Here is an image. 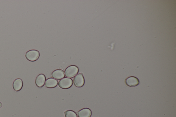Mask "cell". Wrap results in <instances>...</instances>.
<instances>
[{
  "mask_svg": "<svg viewBox=\"0 0 176 117\" xmlns=\"http://www.w3.org/2000/svg\"><path fill=\"white\" fill-rule=\"evenodd\" d=\"M25 57L29 61L35 62L39 59L40 57L39 52L36 50H31L26 53Z\"/></svg>",
  "mask_w": 176,
  "mask_h": 117,
  "instance_id": "2",
  "label": "cell"
},
{
  "mask_svg": "<svg viewBox=\"0 0 176 117\" xmlns=\"http://www.w3.org/2000/svg\"><path fill=\"white\" fill-rule=\"evenodd\" d=\"M65 117H78L76 113L72 110H69L64 112Z\"/></svg>",
  "mask_w": 176,
  "mask_h": 117,
  "instance_id": "11",
  "label": "cell"
},
{
  "mask_svg": "<svg viewBox=\"0 0 176 117\" xmlns=\"http://www.w3.org/2000/svg\"><path fill=\"white\" fill-rule=\"evenodd\" d=\"M73 84V82L71 79L64 78L59 81L58 85L61 88L66 89L70 88Z\"/></svg>",
  "mask_w": 176,
  "mask_h": 117,
  "instance_id": "3",
  "label": "cell"
},
{
  "mask_svg": "<svg viewBox=\"0 0 176 117\" xmlns=\"http://www.w3.org/2000/svg\"><path fill=\"white\" fill-rule=\"evenodd\" d=\"M79 72V69L77 66L75 65L69 66L66 69L65 75L66 77L73 78L77 75Z\"/></svg>",
  "mask_w": 176,
  "mask_h": 117,
  "instance_id": "1",
  "label": "cell"
},
{
  "mask_svg": "<svg viewBox=\"0 0 176 117\" xmlns=\"http://www.w3.org/2000/svg\"><path fill=\"white\" fill-rule=\"evenodd\" d=\"M45 77L44 74H39L36 79L35 83L36 86L39 88L42 87L45 84Z\"/></svg>",
  "mask_w": 176,
  "mask_h": 117,
  "instance_id": "6",
  "label": "cell"
},
{
  "mask_svg": "<svg viewBox=\"0 0 176 117\" xmlns=\"http://www.w3.org/2000/svg\"><path fill=\"white\" fill-rule=\"evenodd\" d=\"M75 86L78 88H81L85 84V79L81 73L76 75L74 80Z\"/></svg>",
  "mask_w": 176,
  "mask_h": 117,
  "instance_id": "4",
  "label": "cell"
},
{
  "mask_svg": "<svg viewBox=\"0 0 176 117\" xmlns=\"http://www.w3.org/2000/svg\"><path fill=\"white\" fill-rule=\"evenodd\" d=\"M52 76L56 79L60 80L64 77V73L62 70H56L52 73Z\"/></svg>",
  "mask_w": 176,
  "mask_h": 117,
  "instance_id": "10",
  "label": "cell"
},
{
  "mask_svg": "<svg viewBox=\"0 0 176 117\" xmlns=\"http://www.w3.org/2000/svg\"><path fill=\"white\" fill-rule=\"evenodd\" d=\"M23 86V82L21 79L18 78L15 79L13 83V88L15 91H20Z\"/></svg>",
  "mask_w": 176,
  "mask_h": 117,
  "instance_id": "7",
  "label": "cell"
},
{
  "mask_svg": "<svg viewBox=\"0 0 176 117\" xmlns=\"http://www.w3.org/2000/svg\"><path fill=\"white\" fill-rule=\"evenodd\" d=\"M92 115L91 110L88 108L83 109L77 112L78 117H91Z\"/></svg>",
  "mask_w": 176,
  "mask_h": 117,
  "instance_id": "9",
  "label": "cell"
},
{
  "mask_svg": "<svg viewBox=\"0 0 176 117\" xmlns=\"http://www.w3.org/2000/svg\"><path fill=\"white\" fill-rule=\"evenodd\" d=\"M126 84L128 86L135 87L138 86L140 83L139 79L134 76L129 77L125 80Z\"/></svg>",
  "mask_w": 176,
  "mask_h": 117,
  "instance_id": "5",
  "label": "cell"
},
{
  "mask_svg": "<svg viewBox=\"0 0 176 117\" xmlns=\"http://www.w3.org/2000/svg\"><path fill=\"white\" fill-rule=\"evenodd\" d=\"M2 106V103L1 102H0V108H1Z\"/></svg>",
  "mask_w": 176,
  "mask_h": 117,
  "instance_id": "12",
  "label": "cell"
},
{
  "mask_svg": "<svg viewBox=\"0 0 176 117\" xmlns=\"http://www.w3.org/2000/svg\"><path fill=\"white\" fill-rule=\"evenodd\" d=\"M58 84L57 80L53 78H49L46 80L45 86L46 88H53L56 87Z\"/></svg>",
  "mask_w": 176,
  "mask_h": 117,
  "instance_id": "8",
  "label": "cell"
}]
</instances>
